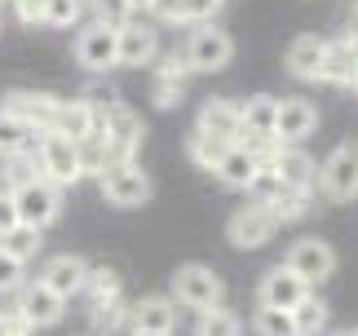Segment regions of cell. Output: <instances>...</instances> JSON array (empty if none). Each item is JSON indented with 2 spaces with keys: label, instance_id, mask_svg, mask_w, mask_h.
<instances>
[{
  "label": "cell",
  "instance_id": "obj_5",
  "mask_svg": "<svg viewBox=\"0 0 358 336\" xmlns=\"http://www.w3.org/2000/svg\"><path fill=\"white\" fill-rule=\"evenodd\" d=\"M102 142L111 150V164L120 160H137V150L146 142V124L129 102H111L102 106Z\"/></svg>",
  "mask_w": 358,
  "mask_h": 336
},
{
  "label": "cell",
  "instance_id": "obj_23",
  "mask_svg": "<svg viewBox=\"0 0 358 336\" xmlns=\"http://www.w3.org/2000/svg\"><path fill=\"white\" fill-rule=\"evenodd\" d=\"M358 76V45L350 36L341 40H327V53H323V84H332V89H350Z\"/></svg>",
  "mask_w": 358,
  "mask_h": 336
},
{
  "label": "cell",
  "instance_id": "obj_11",
  "mask_svg": "<svg viewBox=\"0 0 358 336\" xmlns=\"http://www.w3.org/2000/svg\"><path fill=\"white\" fill-rule=\"evenodd\" d=\"M13 310H18L27 323L40 332V328L62 323V314H66V297H58V292L45 288L40 279H27V284L13 292Z\"/></svg>",
  "mask_w": 358,
  "mask_h": 336
},
{
  "label": "cell",
  "instance_id": "obj_4",
  "mask_svg": "<svg viewBox=\"0 0 358 336\" xmlns=\"http://www.w3.org/2000/svg\"><path fill=\"white\" fill-rule=\"evenodd\" d=\"M98 190H102V200L111 204V208H142V204H150V195H155L146 168L137 164V160L106 164L102 177H98Z\"/></svg>",
  "mask_w": 358,
  "mask_h": 336
},
{
  "label": "cell",
  "instance_id": "obj_47",
  "mask_svg": "<svg viewBox=\"0 0 358 336\" xmlns=\"http://www.w3.org/2000/svg\"><path fill=\"white\" fill-rule=\"evenodd\" d=\"M350 89H354V93H358V76H354V84H350Z\"/></svg>",
  "mask_w": 358,
  "mask_h": 336
},
{
  "label": "cell",
  "instance_id": "obj_27",
  "mask_svg": "<svg viewBox=\"0 0 358 336\" xmlns=\"http://www.w3.org/2000/svg\"><path fill=\"white\" fill-rule=\"evenodd\" d=\"M129 297H124V292H120V297H111V301H98V305H93V336H111V332H120V328H129Z\"/></svg>",
  "mask_w": 358,
  "mask_h": 336
},
{
  "label": "cell",
  "instance_id": "obj_35",
  "mask_svg": "<svg viewBox=\"0 0 358 336\" xmlns=\"http://www.w3.org/2000/svg\"><path fill=\"white\" fill-rule=\"evenodd\" d=\"M252 328H257V336H296L292 310H270V305H257Z\"/></svg>",
  "mask_w": 358,
  "mask_h": 336
},
{
  "label": "cell",
  "instance_id": "obj_49",
  "mask_svg": "<svg viewBox=\"0 0 358 336\" xmlns=\"http://www.w3.org/2000/svg\"><path fill=\"white\" fill-rule=\"evenodd\" d=\"M354 9H358V0H354Z\"/></svg>",
  "mask_w": 358,
  "mask_h": 336
},
{
  "label": "cell",
  "instance_id": "obj_6",
  "mask_svg": "<svg viewBox=\"0 0 358 336\" xmlns=\"http://www.w3.org/2000/svg\"><path fill=\"white\" fill-rule=\"evenodd\" d=\"M283 265L296 279H306V288L314 292L319 284H327V279L336 274V248L327 244V239H319V234H306V239H296L292 248H287Z\"/></svg>",
  "mask_w": 358,
  "mask_h": 336
},
{
  "label": "cell",
  "instance_id": "obj_51",
  "mask_svg": "<svg viewBox=\"0 0 358 336\" xmlns=\"http://www.w3.org/2000/svg\"><path fill=\"white\" fill-rule=\"evenodd\" d=\"M89 336H93V332H89Z\"/></svg>",
  "mask_w": 358,
  "mask_h": 336
},
{
  "label": "cell",
  "instance_id": "obj_44",
  "mask_svg": "<svg viewBox=\"0 0 358 336\" xmlns=\"http://www.w3.org/2000/svg\"><path fill=\"white\" fill-rule=\"evenodd\" d=\"M18 226V204H13V190L0 186V234H9Z\"/></svg>",
  "mask_w": 358,
  "mask_h": 336
},
{
  "label": "cell",
  "instance_id": "obj_16",
  "mask_svg": "<svg viewBox=\"0 0 358 336\" xmlns=\"http://www.w3.org/2000/svg\"><path fill=\"white\" fill-rule=\"evenodd\" d=\"M177 318H182L177 301L164 297V292H155V297H137L129 305V328H124V332H164V336H173Z\"/></svg>",
  "mask_w": 358,
  "mask_h": 336
},
{
  "label": "cell",
  "instance_id": "obj_3",
  "mask_svg": "<svg viewBox=\"0 0 358 336\" xmlns=\"http://www.w3.org/2000/svg\"><path fill=\"white\" fill-rule=\"evenodd\" d=\"M182 53H186V62H190L195 76L226 71L230 58H235V36H230L226 27H217V22H199V27H190Z\"/></svg>",
  "mask_w": 358,
  "mask_h": 336
},
{
  "label": "cell",
  "instance_id": "obj_15",
  "mask_svg": "<svg viewBox=\"0 0 358 336\" xmlns=\"http://www.w3.org/2000/svg\"><path fill=\"white\" fill-rule=\"evenodd\" d=\"M314 129H319V106H314L310 97H283V102H279V120H274V142L301 146Z\"/></svg>",
  "mask_w": 358,
  "mask_h": 336
},
{
  "label": "cell",
  "instance_id": "obj_26",
  "mask_svg": "<svg viewBox=\"0 0 358 336\" xmlns=\"http://www.w3.org/2000/svg\"><path fill=\"white\" fill-rule=\"evenodd\" d=\"M45 230H31V226H13L9 234H0V252L13 261H22V265H31L40 257V248H45V239H40Z\"/></svg>",
  "mask_w": 358,
  "mask_h": 336
},
{
  "label": "cell",
  "instance_id": "obj_41",
  "mask_svg": "<svg viewBox=\"0 0 358 336\" xmlns=\"http://www.w3.org/2000/svg\"><path fill=\"white\" fill-rule=\"evenodd\" d=\"M22 284H27V265L0 252V297H13V292H18Z\"/></svg>",
  "mask_w": 358,
  "mask_h": 336
},
{
  "label": "cell",
  "instance_id": "obj_34",
  "mask_svg": "<svg viewBox=\"0 0 358 336\" xmlns=\"http://www.w3.org/2000/svg\"><path fill=\"white\" fill-rule=\"evenodd\" d=\"M150 102L159 111H177L186 102V80H173V76H155L150 71Z\"/></svg>",
  "mask_w": 358,
  "mask_h": 336
},
{
  "label": "cell",
  "instance_id": "obj_12",
  "mask_svg": "<svg viewBox=\"0 0 358 336\" xmlns=\"http://www.w3.org/2000/svg\"><path fill=\"white\" fill-rule=\"evenodd\" d=\"M115 40H120V66H150L159 58V27L142 22L137 13L115 27Z\"/></svg>",
  "mask_w": 358,
  "mask_h": 336
},
{
  "label": "cell",
  "instance_id": "obj_29",
  "mask_svg": "<svg viewBox=\"0 0 358 336\" xmlns=\"http://www.w3.org/2000/svg\"><path fill=\"white\" fill-rule=\"evenodd\" d=\"M195 336H243V318L235 310H226V305H213V310L199 314Z\"/></svg>",
  "mask_w": 358,
  "mask_h": 336
},
{
  "label": "cell",
  "instance_id": "obj_42",
  "mask_svg": "<svg viewBox=\"0 0 358 336\" xmlns=\"http://www.w3.org/2000/svg\"><path fill=\"white\" fill-rule=\"evenodd\" d=\"M13 13H18V22L22 27H40L45 22V0H9Z\"/></svg>",
  "mask_w": 358,
  "mask_h": 336
},
{
  "label": "cell",
  "instance_id": "obj_13",
  "mask_svg": "<svg viewBox=\"0 0 358 336\" xmlns=\"http://www.w3.org/2000/svg\"><path fill=\"white\" fill-rule=\"evenodd\" d=\"M5 111H13L18 120H27L36 133H53V124H58V106H62V97H53V93H40V89H13L5 93V102H0Z\"/></svg>",
  "mask_w": 358,
  "mask_h": 336
},
{
  "label": "cell",
  "instance_id": "obj_7",
  "mask_svg": "<svg viewBox=\"0 0 358 336\" xmlns=\"http://www.w3.org/2000/svg\"><path fill=\"white\" fill-rule=\"evenodd\" d=\"M13 204H18V226H31V230H49L62 217V190L49 186L45 177L18 186L13 190Z\"/></svg>",
  "mask_w": 358,
  "mask_h": 336
},
{
  "label": "cell",
  "instance_id": "obj_37",
  "mask_svg": "<svg viewBox=\"0 0 358 336\" xmlns=\"http://www.w3.org/2000/svg\"><path fill=\"white\" fill-rule=\"evenodd\" d=\"M0 173H5V190H18V186H27V181H36V177H40V173H36V155H31V150H27V155H9Z\"/></svg>",
  "mask_w": 358,
  "mask_h": 336
},
{
  "label": "cell",
  "instance_id": "obj_18",
  "mask_svg": "<svg viewBox=\"0 0 358 336\" xmlns=\"http://www.w3.org/2000/svg\"><path fill=\"white\" fill-rule=\"evenodd\" d=\"M40 284L45 288H53L58 297H80L85 292V279H89V261L85 257H76V252H58V257H49L45 265H40Z\"/></svg>",
  "mask_w": 358,
  "mask_h": 336
},
{
  "label": "cell",
  "instance_id": "obj_8",
  "mask_svg": "<svg viewBox=\"0 0 358 336\" xmlns=\"http://www.w3.org/2000/svg\"><path fill=\"white\" fill-rule=\"evenodd\" d=\"M319 190L332 204L358 200V146L354 142H341L332 155L319 164Z\"/></svg>",
  "mask_w": 358,
  "mask_h": 336
},
{
  "label": "cell",
  "instance_id": "obj_36",
  "mask_svg": "<svg viewBox=\"0 0 358 336\" xmlns=\"http://www.w3.org/2000/svg\"><path fill=\"white\" fill-rule=\"evenodd\" d=\"M76 146H80V164H85V177H102V168L111 164V150H106L102 133H93V137H85V142H76Z\"/></svg>",
  "mask_w": 358,
  "mask_h": 336
},
{
  "label": "cell",
  "instance_id": "obj_22",
  "mask_svg": "<svg viewBox=\"0 0 358 336\" xmlns=\"http://www.w3.org/2000/svg\"><path fill=\"white\" fill-rule=\"evenodd\" d=\"M239 115H243V137H239L243 146H252V142H274L279 97H270V93H257V97H248V102L239 106Z\"/></svg>",
  "mask_w": 358,
  "mask_h": 336
},
{
  "label": "cell",
  "instance_id": "obj_46",
  "mask_svg": "<svg viewBox=\"0 0 358 336\" xmlns=\"http://www.w3.org/2000/svg\"><path fill=\"white\" fill-rule=\"evenodd\" d=\"M129 336H164V332H129Z\"/></svg>",
  "mask_w": 358,
  "mask_h": 336
},
{
  "label": "cell",
  "instance_id": "obj_30",
  "mask_svg": "<svg viewBox=\"0 0 358 336\" xmlns=\"http://www.w3.org/2000/svg\"><path fill=\"white\" fill-rule=\"evenodd\" d=\"M292 323H296V336H319L327 328V301L306 292V301L292 310Z\"/></svg>",
  "mask_w": 358,
  "mask_h": 336
},
{
  "label": "cell",
  "instance_id": "obj_17",
  "mask_svg": "<svg viewBox=\"0 0 358 336\" xmlns=\"http://www.w3.org/2000/svg\"><path fill=\"white\" fill-rule=\"evenodd\" d=\"M274 173H279V181L283 186H292V190H301V195H314L319 190V164H314V155L306 146H283L279 142V150H274Z\"/></svg>",
  "mask_w": 358,
  "mask_h": 336
},
{
  "label": "cell",
  "instance_id": "obj_2",
  "mask_svg": "<svg viewBox=\"0 0 358 336\" xmlns=\"http://www.w3.org/2000/svg\"><path fill=\"white\" fill-rule=\"evenodd\" d=\"M169 297L182 305V310H213V305H222L226 301V284H222V274L213 270V265H199V261H190V265H177V274H173V292Z\"/></svg>",
  "mask_w": 358,
  "mask_h": 336
},
{
  "label": "cell",
  "instance_id": "obj_28",
  "mask_svg": "<svg viewBox=\"0 0 358 336\" xmlns=\"http://www.w3.org/2000/svg\"><path fill=\"white\" fill-rule=\"evenodd\" d=\"M266 208L274 213V221H279V226H283V221H301V217L310 213V195H301V190H292V186H283V181H279V190L270 195Z\"/></svg>",
  "mask_w": 358,
  "mask_h": 336
},
{
  "label": "cell",
  "instance_id": "obj_38",
  "mask_svg": "<svg viewBox=\"0 0 358 336\" xmlns=\"http://www.w3.org/2000/svg\"><path fill=\"white\" fill-rule=\"evenodd\" d=\"M89 9H93V22H106V27H120L133 18L129 0H89Z\"/></svg>",
  "mask_w": 358,
  "mask_h": 336
},
{
  "label": "cell",
  "instance_id": "obj_33",
  "mask_svg": "<svg viewBox=\"0 0 358 336\" xmlns=\"http://www.w3.org/2000/svg\"><path fill=\"white\" fill-rule=\"evenodd\" d=\"M222 150H226V142H217V137L203 133V129H190V137H186V155L195 160L199 168H208V173H213V164L222 160Z\"/></svg>",
  "mask_w": 358,
  "mask_h": 336
},
{
  "label": "cell",
  "instance_id": "obj_43",
  "mask_svg": "<svg viewBox=\"0 0 358 336\" xmlns=\"http://www.w3.org/2000/svg\"><path fill=\"white\" fill-rule=\"evenodd\" d=\"M0 336H36V328L27 323L18 310H5L0 314Z\"/></svg>",
  "mask_w": 358,
  "mask_h": 336
},
{
  "label": "cell",
  "instance_id": "obj_48",
  "mask_svg": "<svg viewBox=\"0 0 358 336\" xmlns=\"http://www.w3.org/2000/svg\"><path fill=\"white\" fill-rule=\"evenodd\" d=\"M345 336H358V328H350V332H345Z\"/></svg>",
  "mask_w": 358,
  "mask_h": 336
},
{
  "label": "cell",
  "instance_id": "obj_20",
  "mask_svg": "<svg viewBox=\"0 0 358 336\" xmlns=\"http://www.w3.org/2000/svg\"><path fill=\"white\" fill-rule=\"evenodd\" d=\"M53 133L71 137V142H85V137L102 133V106H93L89 97H71V102L62 97V106H58V124H53Z\"/></svg>",
  "mask_w": 358,
  "mask_h": 336
},
{
  "label": "cell",
  "instance_id": "obj_50",
  "mask_svg": "<svg viewBox=\"0 0 358 336\" xmlns=\"http://www.w3.org/2000/svg\"><path fill=\"white\" fill-rule=\"evenodd\" d=\"M0 314H5V310H0Z\"/></svg>",
  "mask_w": 358,
  "mask_h": 336
},
{
  "label": "cell",
  "instance_id": "obj_39",
  "mask_svg": "<svg viewBox=\"0 0 358 336\" xmlns=\"http://www.w3.org/2000/svg\"><path fill=\"white\" fill-rule=\"evenodd\" d=\"M222 5H226V0H182V18H177V27H199V22H213Z\"/></svg>",
  "mask_w": 358,
  "mask_h": 336
},
{
  "label": "cell",
  "instance_id": "obj_40",
  "mask_svg": "<svg viewBox=\"0 0 358 336\" xmlns=\"http://www.w3.org/2000/svg\"><path fill=\"white\" fill-rule=\"evenodd\" d=\"M150 71H155V76H173V80H186L190 84V76H195V71H190V62H186V53H159V58L155 62H150Z\"/></svg>",
  "mask_w": 358,
  "mask_h": 336
},
{
  "label": "cell",
  "instance_id": "obj_10",
  "mask_svg": "<svg viewBox=\"0 0 358 336\" xmlns=\"http://www.w3.org/2000/svg\"><path fill=\"white\" fill-rule=\"evenodd\" d=\"M274 230H279V221H274V213L266 204H239L235 213H230L226 221V234H230V244L243 248V252H252V248H266L274 239Z\"/></svg>",
  "mask_w": 358,
  "mask_h": 336
},
{
  "label": "cell",
  "instance_id": "obj_32",
  "mask_svg": "<svg viewBox=\"0 0 358 336\" xmlns=\"http://www.w3.org/2000/svg\"><path fill=\"white\" fill-rule=\"evenodd\" d=\"M85 9H89V0H45V22H40V27H53V31H62V27H80Z\"/></svg>",
  "mask_w": 358,
  "mask_h": 336
},
{
  "label": "cell",
  "instance_id": "obj_21",
  "mask_svg": "<svg viewBox=\"0 0 358 336\" xmlns=\"http://www.w3.org/2000/svg\"><path fill=\"white\" fill-rule=\"evenodd\" d=\"M261 164H266V160H257L243 142H235V146H226L222 160L213 164V177L222 181L226 190H248V186H252V177L261 173Z\"/></svg>",
  "mask_w": 358,
  "mask_h": 336
},
{
  "label": "cell",
  "instance_id": "obj_25",
  "mask_svg": "<svg viewBox=\"0 0 358 336\" xmlns=\"http://www.w3.org/2000/svg\"><path fill=\"white\" fill-rule=\"evenodd\" d=\"M36 129L27 120H18L13 111L0 106V160H9V155H27V150H36Z\"/></svg>",
  "mask_w": 358,
  "mask_h": 336
},
{
  "label": "cell",
  "instance_id": "obj_24",
  "mask_svg": "<svg viewBox=\"0 0 358 336\" xmlns=\"http://www.w3.org/2000/svg\"><path fill=\"white\" fill-rule=\"evenodd\" d=\"M323 53H327V40L323 36H296L292 45H287V71H292L296 80L306 84H319L323 76Z\"/></svg>",
  "mask_w": 358,
  "mask_h": 336
},
{
  "label": "cell",
  "instance_id": "obj_19",
  "mask_svg": "<svg viewBox=\"0 0 358 336\" xmlns=\"http://www.w3.org/2000/svg\"><path fill=\"white\" fill-rule=\"evenodd\" d=\"M195 129L213 133L217 142H226V146H235L239 137H243V115H239V102H230V97H208V102L199 106Z\"/></svg>",
  "mask_w": 358,
  "mask_h": 336
},
{
  "label": "cell",
  "instance_id": "obj_45",
  "mask_svg": "<svg viewBox=\"0 0 358 336\" xmlns=\"http://www.w3.org/2000/svg\"><path fill=\"white\" fill-rule=\"evenodd\" d=\"M129 5H133V13H142V9H150V5H155V0H129Z\"/></svg>",
  "mask_w": 358,
  "mask_h": 336
},
{
  "label": "cell",
  "instance_id": "obj_1",
  "mask_svg": "<svg viewBox=\"0 0 358 336\" xmlns=\"http://www.w3.org/2000/svg\"><path fill=\"white\" fill-rule=\"evenodd\" d=\"M36 173L49 181V186H76L80 177H85V164H80V146L71 142V137H62V133H40L36 137Z\"/></svg>",
  "mask_w": 358,
  "mask_h": 336
},
{
  "label": "cell",
  "instance_id": "obj_31",
  "mask_svg": "<svg viewBox=\"0 0 358 336\" xmlns=\"http://www.w3.org/2000/svg\"><path fill=\"white\" fill-rule=\"evenodd\" d=\"M120 274L111 270V265H89V279H85V292L80 297H89V305H98V301H111L120 297Z\"/></svg>",
  "mask_w": 358,
  "mask_h": 336
},
{
  "label": "cell",
  "instance_id": "obj_14",
  "mask_svg": "<svg viewBox=\"0 0 358 336\" xmlns=\"http://www.w3.org/2000/svg\"><path fill=\"white\" fill-rule=\"evenodd\" d=\"M306 279H296L287 265H270L266 274H261V284H257V305H270V310H296L301 301H306Z\"/></svg>",
  "mask_w": 358,
  "mask_h": 336
},
{
  "label": "cell",
  "instance_id": "obj_9",
  "mask_svg": "<svg viewBox=\"0 0 358 336\" xmlns=\"http://www.w3.org/2000/svg\"><path fill=\"white\" fill-rule=\"evenodd\" d=\"M76 62L93 76H106L111 66H120V40H115V27L106 22H89L76 31Z\"/></svg>",
  "mask_w": 358,
  "mask_h": 336
}]
</instances>
